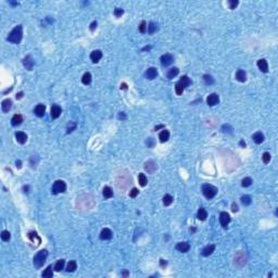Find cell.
Returning a JSON list of instances; mask_svg holds the SVG:
<instances>
[{"instance_id": "cell-1", "label": "cell", "mask_w": 278, "mask_h": 278, "mask_svg": "<svg viewBox=\"0 0 278 278\" xmlns=\"http://www.w3.org/2000/svg\"><path fill=\"white\" fill-rule=\"evenodd\" d=\"M23 37V27L22 25H17L12 29L9 36H8V41L13 43V44H20Z\"/></svg>"}, {"instance_id": "cell-2", "label": "cell", "mask_w": 278, "mask_h": 278, "mask_svg": "<svg viewBox=\"0 0 278 278\" xmlns=\"http://www.w3.org/2000/svg\"><path fill=\"white\" fill-rule=\"evenodd\" d=\"M190 84H191L190 78L187 76V75L181 76V78H180L179 81L176 83V85H175V91H176V93H177V95H181L183 91H184V89H185L186 87H188Z\"/></svg>"}, {"instance_id": "cell-3", "label": "cell", "mask_w": 278, "mask_h": 278, "mask_svg": "<svg viewBox=\"0 0 278 278\" xmlns=\"http://www.w3.org/2000/svg\"><path fill=\"white\" fill-rule=\"evenodd\" d=\"M47 256H48L47 250H40L37 252V254L34 256V266L36 268H40L47 260Z\"/></svg>"}, {"instance_id": "cell-4", "label": "cell", "mask_w": 278, "mask_h": 278, "mask_svg": "<svg viewBox=\"0 0 278 278\" xmlns=\"http://www.w3.org/2000/svg\"><path fill=\"white\" fill-rule=\"evenodd\" d=\"M202 192H203V196L205 197V198H207V199H212V198H214L215 195L217 193V188L212 185L205 184V185L202 186Z\"/></svg>"}, {"instance_id": "cell-5", "label": "cell", "mask_w": 278, "mask_h": 278, "mask_svg": "<svg viewBox=\"0 0 278 278\" xmlns=\"http://www.w3.org/2000/svg\"><path fill=\"white\" fill-rule=\"evenodd\" d=\"M66 190V185L63 180H57L53 186H52V192L57 195V193H61L64 192Z\"/></svg>"}, {"instance_id": "cell-6", "label": "cell", "mask_w": 278, "mask_h": 278, "mask_svg": "<svg viewBox=\"0 0 278 278\" xmlns=\"http://www.w3.org/2000/svg\"><path fill=\"white\" fill-rule=\"evenodd\" d=\"M219 222H221V225L223 226L224 228H226L228 226L229 222H230V216L227 212H222L219 214Z\"/></svg>"}, {"instance_id": "cell-7", "label": "cell", "mask_w": 278, "mask_h": 278, "mask_svg": "<svg viewBox=\"0 0 278 278\" xmlns=\"http://www.w3.org/2000/svg\"><path fill=\"white\" fill-rule=\"evenodd\" d=\"M174 61V57L169 53H166V55H163L161 57V64L163 66H169L173 63Z\"/></svg>"}, {"instance_id": "cell-8", "label": "cell", "mask_w": 278, "mask_h": 278, "mask_svg": "<svg viewBox=\"0 0 278 278\" xmlns=\"http://www.w3.org/2000/svg\"><path fill=\"white\" fill-rule=\"evenodd\" d=\"M218 101H219V98H218L217 93H211V95L207 98V103L209 104L210 107H213V105L217 104Z\"/></svg>"}, {"instance_id": "cell-9", "label": "cell", "mask_w": 278, "mask_h": 278, "mask_svg": "<svg viewBox=\"0 0 278 278\" xmlns=\"http://www.w3.org/2000/svg\"><path fill=\"white\" fill-rule=\"evenodd\" d=\"M61 112H62V110H61V108L59 107V105L53 104V105L51 107L50 114H51V117H52V119H58V117L61 115Z\"/></svg>"}, {"instance_id": "cell-10", "label": "cell", "mask_w": 278, "mask_h": 278, "mask_svg": "<svg viewBox=\"0 0 278 278\" xmlns=\"http://www.w3.org/2000/svg\"><path fill=\"white\" fill-rule=\"evenodd\" d=\"M23 65L26 67V70H28V71H32L33 70V66H34V61L33 59H32V57L31 55H27V57H25L24 58V60H23Z\"/></svg>"}, {"instance_id": "cell-11", "label": "cell", "mask_w": 278, "mask_h": 278, "mask_svg": "<svg viewBox=\"0 0 278 278\" xmlns=\"http://www.w3.org/2000/svg\"><path fill=\"white\" fill-rule=\"evenodd\" d=\"M101 58H102V52L100 50H93V52L90 53V60L93 61V63L99 62Z\"/></svg>"}, {"instance_id": "cell-12", "label": "cell", "mask_w": 278, "mask_h": 278, "mask_svg": "<svg viewBox=\"0 0 278 278\" xmlns=\"http://www.w3.org/2000/svg\"><path fill=\"white\" fill-rule=\"evenodd\" d=\"M45 111H46V107L44 104H37L34 109V113L37 115L38 117H43L45 115Z\"/></svg>"}, {"instance_id": "cell-13", "label": "cell", "mask_w": 278, "mask_h": 278, "mask_svg": "<svg viewBox=\"0 0 278 278\" xmlns=\"http://www.w3.org/2000/svg\"><path fill=\"white\" fill-rule=\"evenodd\" d=\"M15 138H17V141L19 143L23 145V143H25L26 140H27V135L25 133H23V131H17L15 133Z\"/></svg>"}, {"instance_id": "cell-14", "label": "cell", "mask_w": 278, "mask_h": 278, "mask_svg": "<svg viewBox=\"0 0 278 278\" xmlns=\"http://www.w3.org/2000/svg\"><path fill=\"white\" fill-rule=\"evenodd\" d=\"M157 76H158V71L155 67H149L146 71V77L148 79H154Z\"/></svg>"}, {"instance_id": "cell-15", "label": "cell", "mask_w": 278, "mask_h": 278, "mask_svg": "<svg viewBox=\"0 0 278 278\" xmlns=\"http://www.w3.org/2000/svg\"><path fill=\"white\" fill-rule=\"evenodd\" d=\"M257 66H259L260 71L263 72V73H267V71H268V63L265 59H261V60L257 61Z\"/></svg>"}, {"instance_id": "cell-16", "label": "cell", "mask_w": 278, "mask_h": 278, "mask_svg": "<svg viewBox=\"0 0 278 278\" xmlns=\"http://www.w3.org/2000/svg\"><path fill=\"white\" fill-rule=\"evenodd\" d=\"M112 231L109 228H104L101 230V234H100V238L102 240H110L112 238Z\"/></svg>"}, {"instance_id": "cell-17", "label": "cell", "mask_w": 278, "mask_h": 278, "mask_svg": "<svg viewBox=\"0 0 278 278\" xmlns=\"http://www.w3.org/2000/svg\"><path fill=\"white\" fill-rule=\"evenodd\" d=\"M176 249L178 251H180V252H183V253H185V252L189 251L190 245H189L188 242H179V243H177V245H176Z\"/></svg>"}, {"instance_id": "cell-18", "label": "cell", "mask_w": 278, "mask_h": 278, "mask_svg": "<svg viewBox=\"0 0 278 278\" xmlns=\"http://www.w3.org/2000/svg\"><path fill=\"white\" fill-rule=\"evenodd\" d=\"M23 122V116L21 114H15L13 115V117H12L11 120V124L12 126H19L21 125Z\"/></svg>"}, {"instance_id": "cell-19", "label": "cell", "mask_w": 278, "mask_h": 278, "mask_svg": "<svg viewBox=\"0 0 278 278\" xmlns=\"http://www.w3.org/2000/svg\"><path fill=\"white\" fill-rule=\"evenodd\" d=\"M157 164L154 163L153 161H148L147 163L145 164V169H146V171H147L148 173H153L155 169H157Z\"/></svg>"}, {"instance_id": "cell-20", "label": "cell", "mask_w": 278, "mask_h": 278, "mask_svg": "<svg viewBox=\"0 0 278 278\" xmlns=\"http://www.w3.org/2000/svg\"><path fill=\"white\" fill-rule=\"evenodd\" d=\"M214 250H215V245H207V247H205V248L202 250V255H203V256L211 255L213 252H214Z\"/></svg>"}, {"instance_id": "cell-21", "label": "cell", "mask_w": 278, "mask_h": 278, "mask_svg": "<svg viewBox=\"0 0 278 278\" xmlns=\"http://www.w3.org/2000/svg\"><path fill=\"white\" fill-rule=\"evenodd\" d=\"M11 107H12V101L10 99L3 100L2 103H1V109H2L3 112H9V110L11 109Z\"/></svg>"}, {"instance_id": "cell-22", "label": "cell", "mask_w": 278, "mask_h": 278, "mask_svg": "<svg viewBox=\"0 0 278 278\" xmlns=\"http://www.w3.org/2000/svg\"><path fill=\"white\" fill-rule=\"evenodd\" d=\"M252 139L254 140L255 143L260 145V143H262V142L264 141V135L262 134L261 131H257V133H255V134L252 136Z\"/></svg>"}, {"instance_id": "cell-23", "label": "cell", "mask_w": 278, "mask_h": 278, "mask_svg": "<svg viewBox=\"0 0 278 278\" xmlns=\"http://www.w3.org/2000/svg\"><path fill=\"white\" fill-rule=\"evenodd\" d=\"M236 78H237V81H239L241 83L245 82L247 81V74H245V72L243 70H238L237 73H236Z\"/></svg>"}, {"instance_id": "cell-24", "label": "cell", "mask_w": 278, "mask_h": 278, "mask_svg": "<svg viewBox=\"0 0 278 278\" xmlns=\"http://www.w3.org/2000/svg\"><path fill=\"white\" fill-rule=\"evenodd\" d=\"M197 217L199 218L200 221H204V219L207 217V210H205L204 207H200L199 211H198V213H197Z\"/></svg>"}, {"instance_id": "cell-25", "label": "cell", "mask_w": 278, "mask_h": 278, "mask_svg": "<svg viewBox=\"0 0 278 278\" xmlns=\"http://www.w3.org/2000/svg\"><path fill=\"white\" fill-rule=\"evenodd\" d=\"M169 138V131H166V129H163V131L160 133V135H159V139H160V141L161 142L167 141Z\"/></svg>"}, {"instance_id": "cell-26", "label": "cell", "mask_w": 278, "mask_h": 278, "mask_svg": "<svg viewBox=\"0 0 278 278\" xmlns=\"http://www.w3.org/2000/svg\"><path fill=\"white\" fill-rule=\"evenodd\" d=\"M179 73V70L177 67H172L171 70H169L167 72V78L169 79H173L175 76H177V74Z\"/></svg>"}, {"instance_id": "cell-27", "label": "cell", "mask_w": 278, "mask_h": 278, "mask_svg": "<svg viewBox=\"0 0 278 278\" xmlns=\"http://www.w3.org/2000/svg\"><path fill=\"white\" fill-rule=\"evenodd\" d=\"M41 276L45 278H51L52 276H53V273H52V266L51 265H49V266L47 267L46 269L44 271V273L41 274Z\"/></svg>"}, {"instance_id": "cell-28", "label": "cell", "mask_w": 278, "mask_h": 278, "mask_svg": "<svg viewBox=\"0 0 278 278\" xmlns=\"http://www.w3.org/2000/svg\"><path fill=\"white\" fill-rule=\"evenodd\" d=\"M103 197L105 198V199H110V198H112L113 197V190L110 188V187H104L103 188Z\"/></svg>"}, {"instance_id": "cell-29", "label": "cell", "mask_w": 278, "mask_h": 278, "mask_svg": "<svg viewBox=\"0 0 278 278\" xmlns=\"http://www.w3.org/2000/svg\"><path fill=\"white\" fill-rule=\"evenodd\" d=\"M90 82H91V74L87 72V73H85V74L83 75L82 83L84 84V85H89V84H90Z\"/></svg>"}, {"instance_id": "cell-30", "label": "cell", "mask_w": 278, "mask_h": 278, "mask_svg": "<svg viewBox=\"0 0 278 278\" xmlns=\"http://www.w3.org/2000/svg\"><path fill=\"white\" fill-rule=\"evenodd\" d=\"M77 268V264H76V261H70L69 262V264H67V267H66V271L67 272H74L75 269Z\"/></svg>"}, {"instance_id": "cell-31", "label": "cell", "mask_w": 278, "mask_h": 278, "mask_svg": "<svg viewBox=\"0 0 278 278\" xmlns=\"http://www.w3.org/2000/svg\"><path fill=\"white\" fill-rule=\"evenodd\" d=\"M138 181H139L140 186L145 187V186L147 185V183H148V179H147V177H146V175H145V174H139V175H138Z\"/></svg>"}, {"instance_id": "cell-32", "label": "cell", "mask_w": 278, "mask_h": 278, "mask_svg": "<svg viewBox=\"0 0 278 278\" xmlns=\"http://www.w3.org/2000/svg\"><path fill=\"white\" fill-rule=\"evenodd\" d=\"M173 197L171 196V195H165L164 196V198H163V203H164V205H171L172 204V202H173Z\"/></svg>"}, {"instance_id": "cell-33", "label": "cell", "mask_w": 278, "mask_h": 278, "mask_svg": "<svg viewBox=\"0 0 278 278\" xmlns=\"http://www.w3.org/2000/svg\"><path fill=\"white\" fill-rule=\"evenodd\" d=\"M63 267H64V260H59L55 263V272H60L61 269H63Z\"/></svg>"}, {"instance_id": "cell-34", "label": "cell", "mask_w": 278, "mask_h": 278, "mask_svg": "<svg viewBox=\"0 0 278 278\" xmlns=\"http://www.w3.org/2000/svg\"><path fill=\"white\" fill-rule=\"evenodd\" d=\"M241 202H242V204L243 205H250L251 202H252V199H251L250 196H242L241 197Z\"/></svg>"}, {"instance_id": "cell-35", "label": "cell", "mask_w": 278, "mask_h": 278, "mask_svg": "<svg viewBox=\"0 0 278 278\" xmlns=\"http://www.w3.org/2000/svg\"><path fill=\"white\" fill-rule=\"evenodd\" d=\"M158 29V24L154 22H151L150 24H149V26H148V32L150 34H153L155 31Z\"/></svg>"}, {"instance_id": "cell-36", "label": "cell", "mask_w": 278, "mask_h": 278, "mask_svg": "<svg viewBox=\"0 0 278 278\" xmlns=\"http://www.w3.org/2000/svg\"><path fill=\"white\" fill-rule=\"evenodd\" d=\"M10 238H11V235H10V233L8 230H3L1 233V239L3 240V241H9Z\"/></svg>"}, {"instance_id": "cell-37", "label": "cell", "mask_w": 278, "mask_h": 278, "mask_svg": "<svg viewBox=\"0 0 278 278\" xmlns=\"http://www.w3.org/2000/svg\"><path fill=\"white\" fill-rule=\"evenodd\" d=\"M203 79H204V83H205L207 85H212L213 83H214L213 77L211 76V75H209V74H205V75L203 76Z\"/></svg>"}, {"instance_id": "cell-38", "label": "cell", "mask_w": 278, "mask_h": 278, "mask_svg": "<svg viewBox=\"0 0 278 278\" xmlns=\"http://www.w3.org/2000/svg\"><path fill=\"white\" fill-rule=\"evenodd\" d=\"M251 184H252V179H251L250 177H245V178H243L242 181H241L242 187H249Z\"/></svg>"}, {"instance_id": "cell-39", "label": "cell", "mask_w": 278, "mask_h": 278, "mask_svg": "<svg viewBox=\"0 0 278 278\" xmlns=\"http://www.w3.org/2000/svg\"><path fill=\"white\" fill-rule=\"evenodd\" d=\"M76 128V123L75 122H70V124L66 127V133H72Z\"/></svg>"}, {"instance_id": "cell-40", "label": "cell", "mask_w": 278, "mask_h": 278, "mask_svg": "<svg viewBox=\"0 0 278 278\" xmlns=\"http://www.w3.org/2000/svg\"><path fill=\"white\" fill-rule=\"evenodd\" d=\"M262 159H263V162H264L265 164L269 163V161H271V154H269L268 152H264L263 153Z\"/></svg>"}, {"instance_id": "cell-41", "label": "cell", "mask_w": 278, "mask_h": 278, "mask_svg": "<svg viewBox=\"0 0 278 278\" xmlns=\"http://www.w3.org/2000/svg\"><path fill=\"white\" fill-rule=\"evenodd\" d=\"M146 29H147V23H146V21H142L140 23V25H139V32L140 33H145Z\"/></svg>"}, {"instance_id": "cell-42", "label": "cell", "mask_w": 278, "mask_h": 278, "mask_svg": "<svg viewBox=\"0 0 278 278\" xmlns=\"http://www.w3.org/2000/svg\"><path fill=\"white\" fill-rule=\"evenodd\" d=\"M124 14V10L123 9H121V8H116L114 10V15L116 17H122Z\"/></svg>"}, {"instance_id": "cell-43", "label": "cell", "mask_w": 278, "mask_h": 278, "mask_svg": "<svg viewBox=\"0 0 278 278\" xmlns=\"http://www.w3.org/2000/svg\"><path fill=\"white\" fill-rule=\"evenodd\" d=\"M228 3H229V8H230V9H235L236 7L238 6V1H237V0H229Z\"/></svg>"}, {"instance_id": "cell-44", "label": "cell", "mask_w": 278, "mask_h": 278, "mask_svg": "<svg viewBox=\"0 0 278 278\" xmlns=\"http://www.w3.org/2000/svg\"><path fill=\"white\" fill-rule=\"evenodd\" d=\"M138 193H139L138 189H137V188H133V189L131 190V192H129V196H131V198H135V197H137Z\"/></svg>"}, {"instance_id": "cell-45", "label": "cell", "mask_w": 278, "mask_h": 278, "mask_svg": "<svg viewBox=\"0 0 278 278\" xmlns=\"http://www.w3.org/2000/svg\"><path fill=\"white\" fill-rule=\"evenodd\" d=\"M146 143H147L148 147H153V146H154V140H153V138H148V140L146 141Z\"/></svg>"}, {"instance_id": "cell-46", "label": "cell", "mask_w": 278, "mask_h": 278, "mask_svg": "<svg viewBox=\"0 0 278 278\" xmlns=\"http://www.w3.org/2000/svg\"><path fill=\"white\" fill-rule=\"evenodd\" d=\"M231 211L233 212H238V205H237V203H233L231 204Z\"/></svg>"}, {"instance_id": "cell-47", "label": "cell", "mask_w": 278, "mask_h": 278, "mask_svg": "<svg viewBox=\"0 0 278 278\" xmlns=\"http://www.w3.org/2000/svg\"><path fill=\"white\" fill-rule=\"evenodd\" d=\"M96 27H97V22L93 21V22L90 24V31H95V28Z\"/></svg>"}, {"instance_id": "cell-48", "label": "cell", "mask_w": 278, "mask_h": 278, "mask_svg": "<svg viewBox=\"0 0 278 278\" xmlns=\"http://www.w3.org/2000/svg\"><path fill=\"white\" fill-rule=\"evenodd\" d=\"M119 119H123V120H125L126 116H125V114H124V112H120V114H119Z\"/></svg>"}, {"instance_id": "cell-49", "label": "cell", "mask_w": 278, "mask_h": 278, "mask_svg": "<svg viewBox=\"0 0 278 278\" xmlns=\"http://www.w3.org/2000/svg\"><path fill=\"white\" fill-rule=\"evenodd\" d=\"M160 263H161V266H162V267H165L166 265H167V262L164 261V260H161V261H160Z\"/></svg>"}, {"instance_id": "cell-50", "label": "cell", "mask_w": 278, "mask_h": 278, "mask_svg": "<svg viewBox=\"0 0 278 278\" xmlns=\"http://www.w3.org/2000/svg\"><path fill=\"white\" fill-rule=\"evenodd\" d=\"M121 89H127V85H126L125 83H123V84L121 85Z\"/></svg>"}, {"instance_id": "cell-51", "label": "cell", "mask_w": 278, "mask_h": 278, "mask_svg": "<svg viewBox=\"0 0 278 278\" xmlns=\"http://www.w3.org/2000/svg\"><path fill=\"white\" fill-rule=\"evenodd\" d=\"M22 97H23V93H22V91H21V93H19L17 95V99H21Z\"/></svg>"}, {"instance_id": "cell-52", "label": "cell", "mask_w": 278, "mask_h": 278, "mask_svg": "<svg viewBox=\"0 0 278 278\" xmlns=\"http://www.w3.org/2000/svg\"><path fill=\"white\" fill-rule=\"evenodd\" d=\"M239 145H240V146H241V147H243V148L245 147V142L243 141V140H241V141L239 142Z\"/></svg>"}, {"instance_id": "cell-53", "label": "cell", "mask_w": 278, "mask_h": 278, "mask_svg": "<svg viewBox=\"0 0 278 278\" xmlns=\"http://www.w3.org/2000/svg\"><path fill=\"white\" fill-rule=\"evenodd\" d=\"M164 126L163 125H159V126H157L155 128H154V131H158V129H160V128H163Z\"/></svg>"}, {"instance_id": "cell-54", "label": "cell", "mask_w": 278, "mask_h": 278, "mask_svg": "<svg viewBox=\"0 0 278 278\" xmlns=\"http://www.w3.org/2000/svg\"><path fill=\"white\" fill-rule=\"evenodd\" d=\"M15 164H17V167H21V161H17V162H15Z\"/></svg>"}, {"instance_id": "cell-55", "label": "cell", "mask_w": 278, "mask_h": 278, "mask_svg": "<svg viewBox=\"0 0 278 278\" xmlns=\"http://www.w3.org/2000/svg\"><path fill=\"white\" fill-rule=\"evenodd\" d=\"M122 275H123V276H127V275H128V272H127V271H125V272L123 273Z\"/></svg>"}]
</instances>
